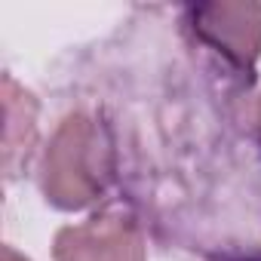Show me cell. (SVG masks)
Masks as SVG:
<instances>
[{
  "instance_id": "6da1fadb",
  "label": "cell",
  "mask_w": 261,
  "mask_h": 261,
  "mask_svg": "<svg viewBox=\"0 0 261 261\" xmlns=\"http://www.w3.org/2000/svg\"><path fill=\"white\" fill-rule=\"evenodd\" d=\"M117 175V148L108 126L74 111L53 133L40 157V191L49 206L80 212L98 203Z\"/></svg>"
},
{
  "instance_id": "7a4b0ae2",
  "label": "cell",
  "mask_w": 261,
  "mask_h": 261,
  "mask_svg": "<svg viewBox=\"0 0 261 261\" xmlns=\"http://www.w3.org/2000/svg\"><path fill=\"white\" fill-rule=\"evenodd\" d=\"M185 16V31L249 86L261 56V4H203Z\"/></svg>"
},
{
  "instance_id": "8992f818",
  "label": "cell",
  "mask_w": 261,
  "mask_h": 261,
  "mask_svg": "<svg viewBox=\"0 0 261 261\" xmlns=\"http://www.w3.org/2000/svg\"><path fill=\"white\" fill-rule=\"evenodd\" d=\"M258 129H261V101H258Z\"/></svg>"
},
{
  "instance_id": "277c9868",
  "label": "cell",
  "mask_w": 261,
  "mask_h": 261,
  "mask_svg": "<svg viewBox=\"0 0 261 261\" xmlns=\"http://www.w3.org/2000/svg\"><path fill=\"white\" fill-rule=\"evenodd\" d=\"M4 108H7V175L13 178L19 163L28 166V157L37 142V101L28 89H22L10 74L4 77Z\"/></svg>"
},
{
  "instance_id": "3957f363",
  "label": "cell",
  "mask_w": 261,
  "mask_h": 261,
  "mask_svg": "<svg viewBox=\"0 0 261 261\" xmlns=\"http://www.w3.org/2000/svg\"><path fill=\"white\" fill-rule=\"evenodd\" d=\"M56 261H148L142 224L123 212H98L53 240Z\"/></svg>"
},
{
  "instance_id": "5b68a950",
  "label": "cell",
  "mask_w": 261,
  "mask_h": 261,
  "mask_svg": "<svg viewBox=\"0 0 261 261\" xmlns=\"http://www.w3.org/2000/svg\"><path fill=\"white\" fill-rule=\"evenodd\" d=\"M4 261H28L25 255H19L13 246H4Z\"/></svg>"
}]
</instances>
